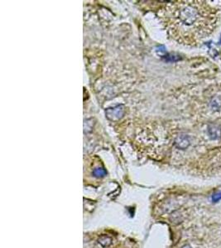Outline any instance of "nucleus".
Here are the masks:
<instances>
[{
  "label": "nucleus",
  "mask_w": 221,
  "mask_h": 248,
  "mask_svg": "<svg viewBox=\"0 0 221 248\" xmlns=\"http://www.w3.org/2000/svg\"><path fill=\"white\" fill-rule=\"evenodd\" d=\"M161 18L175 41L195 46L214 32L220 10L206 1L170 2L161 10Z\"/></svg>",
  "instance_id": "f257e3e1"
},
{
  "label": "nucleus",
  "mask_w": 221,
  "mask_h": 248,
  "mask_svg": "<svg viewBox=\"0 0 221 248\" xmlns=\"http://www.w3.org/2000/svg\"><path fill=\"white\" fill-rule=\"evenodd\" d=\"M207 133L211 140L216 141L221 137V128L217 125H209L207 127Z\"/></svg>",
  "instance_id": "f03ea898"
},
{
  "label": "nucleus",
  "mask_w": 221,
  "mask_h": 248,
  "mask_svg": "<svg viewBox=\"0 0 221 248\" xmlns=\"http://www.w3.org/2000/svg\"><path fill=\"white\" fill-rule=\"evenodd\" d=\"M99 242L103 247H108L111 244V238L108 236H101L99 238Z\"/></svg>",
  "instance_id": "7ed1b4c3"
},
{
  "label": "nucleus",
  "mask_w": 221,
  "mask_h": 248,
  "mask_svg": "<svg viewBox=\"0 0 221 248\" xmlns=\"http://www.w3.org/2000/svg\"><path fill=\"white\" fill-rule=\"evenodd\" d=\"M94 175L95 177H103L106 174V171L102 169V168H96L95 170H94Z\"/></svg>",
  "instance_id": "20e7f679"
},
{
  "label": "nucleus",
  "mask_w": 221,
  "mask_h": 248,
  "mask_svg": "<svg viewBox=\"0 0 221 248\" xmlns=\"http://www.w3.org/2000/svg\"><path fill=\"white\" fill-rule=\"evenodd\" d=\"M220 200H221V193H214V194L212 195V202L213 203H218Z\"/></svg>",
  "instance_id": "39448f33"
},
{
  "label": "nucleus",
  "mask_w": 221,
  "mask_h": 248,
  "mask_svg": "<svg viewBox=\"0 0 221 248\" xmlns=\"http://www.w3.org/2000/svg\"><path fill=\"white\" fill-rule=\"evenodd\" d=\"M181 248H191V247L190 245L186 244V245H185V246H183Z\"/></svg>",
  "instance_id": "423d86ee"
}]
</instances>
